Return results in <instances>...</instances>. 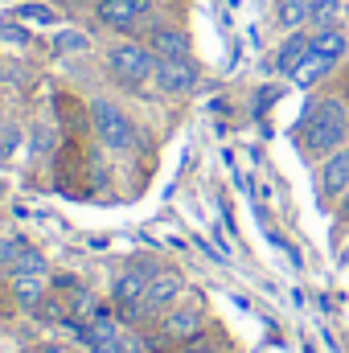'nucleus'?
<instances>
[{
	"instance_id": "nucleus-23",
	"label": "nucleus",
	"mask_w": 349,
	"mask_h": 353,
	"mask_svg": "<svg viewBox=\"0 0 349 353\" xmlns=\"http://www.w3.org/2000/svg\"><path fill=\"white\" fill-rule=\"evenodd\" d=\"M50 140H54V136H50V128L41 123V128H37V136H33V152H46V148H50Z\"/></svg>"
},
{
	"instance_id": "nucleus-5",
	"label": "nucleus",
	"mask_w": 349,
	"mask_h": 353,
	"mask_svg": "<svg viewBox=\"0 0 349 353\" xmlns=\"http://www.w3.org/2000/svg\"><path fill=\"white\" fill-rule=\"evenodd\" d=\"M94 12L107 29H132L136 21H144L152 12V0H99Z\"/></svg>"
},
{
	"instance_id": "nucleus-6",
	"label": "nucleus",
	"mask_w": 349,
	"mask_h": 353,
	"mask_svg": "<svg viewBox=\"0 0 349 353\" xmlns=\"http://www.w3.org/2000/svg\"><path fill=\"white\" fill-rule=\"evenodd\" d=\"M181 275L177 271H157L152 275V283H148V292H144V304H140V312H148V316H157V312H169L177 304V296H181Z\"/></svg>"
},
{
	"instance_id": "nucleus-26",
	"label": "nucleus",
	"mask_w": 349,
	"mask_h": 353,
	"mask_svg": "<svg viewBox=\"0 0 349 353\" xmlns=\"http://www.w3.org/2000/svg\"><path fill=\"white\" fill-rule=\"evenodd\" d=\"M337 201H341V218H346V222H349V189H346V193H341V197H337Z\"/></svg>"
},
{
	"instance_id": "nucleus-24",
	"label": "nucleus",
	"mask_w": 349,
	"mask_h": 353,
	"mask_svg": "<svg viewBox=\"0 0 349 353\" xmlns=\"http://www.w3.org/2000/svg\"><path fill=\"white\" fill-rule=\"evenodd\" d=\"M181 353H218L210 341H201V337H193V341H185V350Z\"/></svg>"
},
{
	"instance_id": "nucleus-25",
	"label": "nucleus",
	"mask_w": 349,
	"mask_h": 353,
	"mask_svg": "<svg viewBox=\"0 0 349 353\" xmlns=\"http://www.w3.org/2000/svg\"><path fill=\"white\" fill-rule=\"evenodd\" d=\"M12 144H17V132H4V136H0V152L8 157V152H12Z\"/></svg>"
},
{
	"instance_id": "nucleus-21",
	"label": "nucleus",
	"mask_w": 349,
	"mask_h": 353,
	"mask_svg": "<svg viewBox=\"0 0 349 353\" xmlns=\"http://www.w3.org/2000/svg\"><path fill=\"white\" fill-rule=\"evenodd\" d=\"M0 37L12 41V46H25L29 41V29L25 25H12V21H0Z\"/></svg>"
},
{
	"instance_id": "nucleus-12",
	"label": "nucleus",
	"mask_w": 349,
	"mask_h": 353,
	"mask_svg": "<svg viewBox=\"0 0 349 353\" xmlns=\"http://www.w3.org/2000/svg\"><path fill=\"white\" fill-rule=\"evenodd\" d=\"M312 50L317 54H329V58H346L349 54V33L341 25H329V29H312Z\"/></svg>"
},
{
	"instance_id": "nucleus-10",
	"label": "nucleus",
	"mask_w": 349,
	"mask_h": 353,
	"mask_svg": "<svg viewBox=\"0 0 349 353\" xmlns=\"http://www.w3.org/2000/svg\"><path fill=\"white\" fill-rule=\"evenodd\" d=\"M148 46L157 50V58H189V54H193L189 33L177 29V25H157L152 37H148Z\"/></svg>"
},
{
	"instance_id": "nucleus-2",
	"label": "nucleus",
	"mask_w": 349,
	"mask_h": 353,
	"mask_svg": "<svg viewBox=\"0 0 349 353\" xmlns=\"http://www.w3.org/2000/svg\"><path fill=\"white\" fill-rule=\"evenodd\" d=\"M157 50L148 46V41H115L111 50H107V66L123 79V83H132V87H140V83H152V74H157Z\"/></svg>"
},
{
	"instance_id": "nucleus-27",
	"label": "nucleus",
	"mask_w": 349,
	"mask_h": 353,
	"mask_svg": "<svg viewBox=\"0 0 349 353\" xmlns=\"http://www.w3.org/2000/svg\"><path fill=\"white\" fill-rule=\"evenodd\" d=\"M46 353H70V350H62V345H50V350H46Z\"/></svg>"
},
{
	"instance_id": "nucleus-29",
	"label": "nucleus",
	"mask_w": 349,
	"mask_h": 353,
	"mask_svg": "<svg viewBox=\"0 0 349 353\" xmlns=\"http://www.w3.org/2000/svg\"><path fill=\"white\" fill-rule=\"evenodd\" d=\"M346 263H349V251H346Z\"/></svg>"
},
{
	"instance_id": "nucleus-28",
	"label": "nucleus",
	"mask_w": 349,
	"mask_h": 353,
	"mask_svg": "<svg viewBox=\"0 0 349 353\" xmlns=\"http://www.w3.org/2000/svg\"><path fill=\"white\" fill-rule=\"evenodd\" d=\"M70 4H99V0H70Z\"/></svg>"
},
{
	"instance_id": "nucleus-9",
	"label": "nucleus",
	"mask_w": 349,
	"mask_h": 353,
	"mask_svg": "<svg viewBox=\"0 0 349 353\" xmlns=\"http://www.w3.org/2000/svg\"><path fill=\"white\" fill-rule=\"evenodd\" d=\"M308 50H312V33H308V29H292V33L279 41V50H275V70L292 79V74L300 70V62L308 58Z\"/></svg>"
},
{
	"instance_id": "nucleus-22",
	"label": "nucleus",
	"mask_w": 349,
	"mask_h": 353,
	"mask_svg": "<svg viewBox=\"0 0 349 353\" xmlns=\"http://www.w3.org/2000/svg\"><path fill=\"white\" fill-rule=\"evenodd\" d=\"M275 99H279V87H263L259 99H255V115H263V107H271Z\"/></svg>"
},
{
	"instance_id": "nucleus-1",
	"label": "nucleus",
	"mask_w": 349,
	"mask_h": 353,
	"mask_svg": "<svg viewBox=\"0 0 349 353\" xmlns=\"http://www.w3.org/2000/svg\"><path fill=\"white\" fill-rule=\"evenodd\" d=\"M346 136H349V107L341 99H333V94L329 99H312L304 119L296 123V140L304 144V152L312 161H325L329 152H337L346 144Z\"/></svg>"
},
{
	"instance_id": "nucleus-7",
	"label": "nucleus",
	"mask_w": 349,
	"mask_h": 353,
	"mask_svg": "<svg viewBox=\"0 0 349 353\" xmlns=\"http://www.w3.org/2000/svg\"><path fill=\"white\" fill-rule=\"evenodd\" d=\"M152 267H128L119 279H115V304L119 308H128V312H140V304H144V292H148V283H152Z\"/></svg>"
},
{
	"instance_id": "nucleus-4",
	"label": "nucleus",
	"mask_w": 349,
	"mask_h": 353,
	"mask_svg": "<svg viewBox=\"0 0 349 353\" xmlns=\"http://www.w3.org/2000/svg\"><path fill=\"white\" fill-rule=\"evenodd\" d=\"M152 83L165 90V94H189V90L201 83V74H197L193 58H161Z\"/></svg>"
},
{
	"instance_id": "nucleus-19",
	"label": "nucleus",
	"mask_w": 349,
	"mask_h": 353,
	"mask_svg": "<svg viewBox=\"0 0 349 353\" xmlns=\"http://www.w3.org/2000/svg\"><path fill=\"white\" fill-rule=\"evenodd\" d=\"M12 21H29V25H54L58 21V12L50 8V4H17V12H12Z\"/></svg>"
},
{
	"instance_id": "nucleus-8",
	"label": "nucleus",
	"mask_w": 349,
	"mask_h": 353,
	"mask_svg": "<svg viewBox=\"0 0 349 353\" xmlns=\"http://www.w3.org/2000/svg\"><path fill=\"white\" fill-rule=\"evenodd\" d=\"M317 181H321V193L325 197H341L349 189V144H341L337 152H329L317 169Z\"/></svg>"
},
{
	"instance_id": "nucleus-18",
	"label": "nucleus",
	"mask_w": 349,
	"mask_h": 353,
	"mask_svg": "<svg viewBox=\"0 0 349 353\" xmlns=\"http://www.w3.org/2000/svg\"><path fill=\"white\" fill-rule=\"evenodd\" d=\"M12 275H41V279H50V263H46V255L41 251H21V259L12 263Z\"/></svg>"
},
{
	"instance_id": "nucleus-20",
	"label": "nucleus",
	"mask_w": 349,
	"mask_h": 353,
	"mask_svg": "<svg viewBox=\"0 0 349 353\" xmlns=\"http://www.w3.org/2000/svg\"><path fill=\"white\" fill-rule=\"evenodd\" d=\"M21 251H25V243H21V239H0V271H4V267L12 271V263L21 259Z\"/></svg>"
},
{
	"instance_id": "nucleus-15",
	"label": "nucleus",
	"mask_w": 349,
	"mask_h": 353,
	"mask_svg": "<svg viewBox=\"0 0 349 353\" xmlns=\"http://www.w3.org/2000/svg\"><path fill=\"white\" fill-rule=\"evenodd\" d=\"M46 283H50V279H41V275H12V292H17V300H21L25 308H37V304H41Z\"/></svg>"
},
{
	"instance_id": "nucleus-3",
	"label": "nucleus",
	"mask_w": 349,
	"mask_h": 353,
	"mask_svg": "<svg viewBox=\"0 0 349 353\" xmlns=\"http://www.w3.org/2000/svg\"><path fill=\"white\" fill-rule=\"evenodd\" d=\"M90 115H94V132H99V140H103L111 152H132V148H136V128H132L128 111H119L115 103L99 99V103L90 107Z\"/></svg>"
},
{
	"instance_id": "nucleus-16",
	"label": "nucleus",
	"mask_w": 349,
	"mask_h": 353,
	"mask_svg": "<svg viewBox=\"0 0 349 353\" xmlns=\"http://www.w3.org/2000/svg\"><path fill=\"white\" fill-rule=\"evenodd\" d=\"M341 12H346V0H312L308 25H312V29H329V25H341Z\"/></svg>"
},
{
	"instance_id": "nucleus-13",
	"label": "nucleus",
	"mask_w": 349,
	"mask_h": 353,
	"mask_svg": "<svg viewBox=\"0 0 349 353\" xmlns=\"http://www.w3.org/2000/svg\"><path fill=\"white\" fill-rule=\"evenodd\" d=\"M337 66V58H329V54H317V50H308V58L300 62V70L292 74V83L296 87H312V83H321L329 70Z\"/></svg>"
},
{
	"instance_id": "nucleus-11",
	"label": "nucleus",
	"mask_w": 349,
	"mask_h": 353,
	"mask_svg": "<svg viewBox=\"0 0 349 353\" xmlns=\"http://www.w3.org/2000/svg\"><path fill=\"white\" fill-rule=\"evenodd\" d=\"M201 325H206L201 308H169L161 329H165L169 341H193V337H201Z\"/></svg>"
},
{
	"instance_id": "nucleus-17",
	"label": "nucleus",
	"mask_w": 349,
	"mask_h": 353,
	"mask_svg": "<svg viewBox=\"0 0 349 353\" xmlns=\"http://www.w3.org/2000/svg\"><path fill=\"white\" fill-rule=\"evenodd\" d=\"M90 50V37L87 33H79V29H62V33H54V54H87Z\"/></svg>"
},
{
	"instance_id": "nucleus-14",
	"label": "nucleus",
	"mask_w": 349,
	"mask_h": 353,
	"mask_svg": "<svg viewBox=\"0 0 349 353\" xmlns=\"http://www.w3.org/2000/svg\"><path fill=\"white\" fill-rule=\"evenodd\" d=\"M308 12H312V0H275V25L283 33L304 29L308 25Z\"/></svg>"
}]
</instances>
